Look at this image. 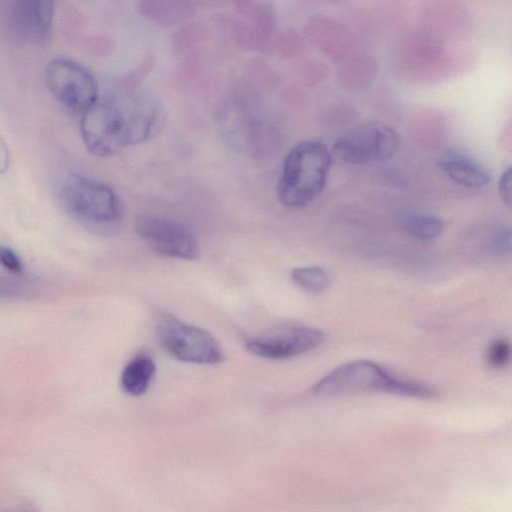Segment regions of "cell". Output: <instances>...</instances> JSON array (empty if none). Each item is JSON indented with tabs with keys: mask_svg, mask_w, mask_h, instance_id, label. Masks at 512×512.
<instances>
[{
	"mask_svg": "<svg viewBox=\"0 0 512 512\" xmlns=\"http://www.w3.org/2000/svg\"><path fill=\"white\" fill-rule=\"evenodd\" d=\"M291 278L302 289L308 292H321L330 284V276L320 266L296 267L291 271Z\"/></svg>",
	"mask_w": 512,
	"mask_h": 512,
	"instance_id": "cell-17",
	"label": "cell"
},
{
	"mask_svg": "<svg viewBox=\"0 0 512 512\" xmlns=\"http://www.w3.org/2000/svg\"><path fill=\"white\" fill-rule=\"evenodd\" d=\"M307 39L333 61H340L352 46L349 32L334 20L323 15H313L305 26Z\"/></svg>",
	"mask_w": 512,
	"mask_h": 512,
	"instance_id": "cell-11",
	"label": "cell"
},
{
	"mask_svg": "<svg viewBox=\"0 0 512 512\" xmlns=\"http://www.w3.org/2000/svg\"><path fill=\"white\" fill-rule=\"evenodd\" d=\"M511 167L505 169L498 180V191L502 202L508 208L511 207Z\"/></svg>",
	"mask_w": 512,
	"mask_h": 512,
	"instance_id": "cell-27",
	"label": "cell"
},
{
	"mask_svg": "<svg viewBox=\"0 0 512 512\" xmlns=\"http://www.w3.org/2000/svg\"><path fill=\"white\" fill-rule=\"evenodd\" d=\"M324 338L321 330L303 325L285 326L246 342L254 355L272 360L288 359L319 346Z\"/></svg>",
	"mask_w": 512,
	"mask_h": 512,
	"instance_id": "cell-8",
	"label": "cell"
},
{
	"mask_svg": "<svg viewBox=\"0 0 512 512\" xmlns=\"http://www.w3.org/2000/svg\"><path fill=\"white\" fill-rule=\"evenodd\" d=\"M319 395H337L354 392H386L417 398H432L430 386L399 378L370 360L346 362L325 375L313 387Z\"/></svg>",
	"mask_w": 512,
	"mask_h": 512,
	"instance_id": "cell-2",
	"label": "cell"
},
{
	"mask_svg": "<svg viewBox=\"0 0 512 512\" xmlns=\"http://www.w3.org/2000/svg\"><path fill=\"white\" fill-rule=\"evenodd\" d=\"M511 346L504 338L493 341L487 350V362L494 368L505 366L510 359Z\"/></svg>",
	"mask_w": 512,
	"mask_h": 512,
	"instance_id": "cell-22",
	"label": "cell"
},
{
	"mask_svg": "<svg viewBox=\"0 0 512 512\" xmlns=\"http://www.w3.org/2000/svg\"><path fill=\"white\" fill-rule=\"evenodd\" d=\"M307 1L317 2V3H337L342 0H307Z\"/></svg>",
	"mask_w": 512,
	"mask_h": 512,
	"instance_id": "cell-30",
	"label": "cell"
},
{
	"mask_svg": "<svg viewBox=\"0 0 512 512\" xmlns=\"http://www.w3.org/2000/svg\"><path fill=\"white\" fill-rule=\"evenodd\" d=\"M62 197L68 210L86 221L113 223L125 213L122 201L111 187L78 174L66 180Z\"/></svg>",
	"mask_w": 512,
	"mask_h": 512,
	"instance_id": "cell-5",
	"label": "cell"
},
{
	"mask_svg": "<svg viewBox=\"0 0 512 512\" xmlns=\"http://www.w3.org/2000/svg\"><path fill=\"white\" fill-rule=\"evenodd\" d=\"M47 86L65 107L83 113L97 102L98 87L94 76L81 64L68 58H55L46 67Z\"/></svg>",
	"mask_w": 512,
	"mask_h": 512,
	"instance_id": "cell-6",
	"label": "cell"
},
{
	"mask_svg": "<svg viewBox=\"0 0 512 512\" xmlns=\"http://www.w3.org/2000/svg\"><path fill=\"white\" fill-rule=\"evenodd\" d=\"M331 154L319 140H303L286 155L277 194L279 201L291 208L312 203L324 190L330 167Z\"/></svg>",
	"mask_w": 512,
	"mask_h": 512,
	"instance_id": "cell-1",
	"label": "cell"
},
{
	"mask_svg": "<svg viewBox=\"0 0 512 512\" xmlns=\"http://www.w3.org/2000/svg\"><path fill=\"white\" fill-rule=\"evenodd\" d=\"M399 137L390 126L375 122H360L335 141L332 152L349 164H368L391 159L398 150Z\"/></svg>",
	"mask_w": 512,
	"mask_h": 512,
	"instance_id": "cell-3",
	"label": "cell"
},
{
	"mask_svg": "<svg viewBox=\"0 0 512 512\" xmlns=\"http://www.w3.org/2000/svg\"><path fill=\"white\" fill-rule=\"evenodd\" d=\"M137 9L143 18L164 28L185 23L195 12L191 0H137Z\"/></svg>",
	"mask_w": 512,
	"mask_h": 512,
	"instance_id": "cell-14",
	"label": "cell"
},
{
	"mask_svg": "<svg viewBox=\"0 0 512 512\" xmlns=\"http://www.w3.org/2000/svg\"><path fill=\"white\" fill-rule=\"evenodd\" d=\"M226 28L232 41L241 49L246 51H257V33L249 21L232 19L226 23Z\"/></svg>",
	"mask_w": 512,
	"mask_h": 512,
	"instance_id": "cell-18",
	"label": "cell"
},
{
	"mask_svg": "<svg viewBox=\"0 0 512 512\" xmlns=\"http://www.w3.org/2000/svg\"><path fill=\"white\" fill-rule=\"evenodd\" d=\"M437 165L452 181L469 188H480L491 180L489 171L473 158L455 151L442 154Z\"/></svg>",
	"mask_w": 512,
	"mask_h": 512,
	"instance_id": "cell-13",
	"label": "cell"
},
{
	"mask_svg": "<svg viewBox=\"0 0 512 512\" xmlns=\"http://www.w3.org/2000/svg\"><path fill=\"white\" fill-rule=\"evenodd\" d=\"M136 232L154 251L177 259L194 260L199 244L190 229L172 219L144 213L137 217Z\"/></svg>",
	"mask_w": 512,
	"mask_h": 512,
	"instance_id": "cell-7",
	"label": "cell"
},
{
	"mask_svg": "<svg viewBox=\"0 0 512 512\" xmlns=\"http://www.w3.org/2000/svg\"><path fill=\"white\" fill-rule=\"evenodd\" d=\"M156 332L161 346L179 361L218 364L224 360L223 351L209 332L170 313L159 317Z\"/></svg>",
	"mask_w": 512,
	"mask_h": 512,
	"instance_id": "cell-4",
	"label": "cell"
},
{
	"mask_svg": "<svg viewBox=\"0 0 512 512\" xmlns=\"http://www.w3.org/2000/svg\"><path fill=\"white\" fill-rule=\"evenodd\" d=\"M405 232L419 241H432L439 237L445 227L444 221L430 214H411L403 218Z\"/></svg>",
	"mask_w": 512,
	"mask_h": 512,
	"instance_id": "cell-16",
	"label": "cell"
},
{
	"mask_svg": "<svg viewBox=\"0 0 512 512\" xmlns=\"http://www.w3.org/2000/svg\"><path fill=\"white\" fill-rule=\"evenodd\" d=\"M194 6L203 8H214L221 6L225 0H191Z\"/></svg>",
	"mask_w": 512,
	"mask_h": 512,
	"instance_id": "cell-29",
	"label": "cell"
},
{
	"mask_svg": "<svg viewBox=\"0 0 512 512\" xmlns=\"http://www.w3.org/2000/svg\"><path fill=\"white\" fill-rule=\"evenodd\" d=\"M155 371V362L149 354H137L122 370L120 376L122 390L130 396L142 395L148 389Z\"/></svg>",
	"mask_w": 512,
	"mask_h": 512,
	"instance_id": "cell-15",
	"label": "cell"
},
{
	"mask_svg": "<svg viewBox=\"0 0 512 512\" xmlns=\"http://www.w3.org/2000/svg\"><path fill=\"white\" fill-rule=\"evenodd\" d=\"M398 67L412 73H432L455 68L456 54L447 52L442 44L427 34L412 36L403 48Z\"/></svg>",
	"mask_w": 512,
	"mask_h": 512,
	"instance_id": "cell-10",
	"label": "cell"
},
{
	"mask_svg": "<svg viewBox=\"0 0 512 512\" xmlns=\"http://www.w3.org/2000/svg\"><path fill=\"white\" fill-rule=\"evenodd\" d=\"M235 11L250 20L271 5L269 0H230Z\"/></svg>",
	"mask_w": 512,
	"mask_h": 512,
	"instance_id": "cell-23",
	"label": "cell"
},
{
	"mask_svg": "<svg viewBox=\"0 0 512 512\" xmlns=\"http://www.w3.org/2000/svg\"><path fill=\"white\" fill-rule=\"evenodd\" d=\"M154 58L151 55H147L142 59V61L125 76L123 80V86H125V90H132L135 86L138 85L139 81L145 77L147 73L153 68Z\"/></svg>",
	"mask_w": 512,
	"mask_h": 512,
	"instance_id": "cell-26",
	"label": "cell"
},
{
	"mask_svg": "<svg viewBox=\"0 0 512 512\" xmlns=\"http://www.w3.org/2000/svg\"><path fill=\"white\" fill-rule=\"evenodd\" d=\"M303 48L302 36L293 29H287L275 35L272 50L280 58L291 59L299 55Z\"/></svg>",
	"mask_w": 512,
	"mask_h": 512,
	"instance_id": "cell-19",
	"label": "cell"
},
{
	"mask_svg": "<svg viewBox=\"0 0 512 512\" xmlns=\"http://www.w3.org/2000/svg\"><path fill=\"white\" fill-rule=\"evenodd\" d=\"M207 31L199 23H189L182 26L172 37V44L179 51H190L206 38Z\"/></svg>",
	"mask_w": 512,
	"mask_h": 512,
	"instance_id": "cell-20",
	"label": "cell"
},
{
	"mask_svg": "<svg viewBox=\"0 0 512 512\" xmlns=\"http://www.w3.org/2000/svg\"><path fill=\"white\" fill-rule=\"evenodd\" d=\"M490 251L495 256L505 257L511 253V230L503 227L496 231L490 241Z\"/></svg>",
	"mask_w": 512,
	"mask_h": 512,
	"instance_id": "cell-24",
	"label": "cell"
},
{
	"mask_svg": "<svg viewBox=\"0 0 512 512\" xmlns=\"http://www.w3.org/2000/svg\"><path fill=\"white\" fill-rule=\"evenodd\" d=\"M10 162L9 150L5 140L0 135V174L5 173L8 170Z\"/></svg>",
	"mask_w": 512,
	"mask_h": 512,
	"instance_id": "cell-28",
	"label": "cell"
},
{
	"mask_svg": "<svg viewBox=\"0 0 512 512\" xmlns=\"http://www.w3.org/2000/svg\"><path fill=\"white\" fill-rule=\"evenodd\" d=\"M54 7L55 0H14L17 30L29 40L46 39L52 27Z\"/></svg>",
	"mask_w": 512,
	"mask_h": 512,
	"instance_id": "cell-12",
	"label": "cell"
},
{
	"mask_svg": "<svg viewBox=\"0 0 512 512\" xmlns=\"http://www.w3.org/2000/svg\"><path fill=\"white\" fill-rule=\"evenodd\" d=\"M375 68V62L370 56L356 55L342 65L340 73L345 80L353 78L358 81L370 78L374 74Z\"/></svg>",
	"mask_w": 512,
	"mask_h": 512,
	"instance_id": "cell-21",
	"label": "cell"
},
{
	"mask_svg": "<svg viewBox=\"0 0 512 512\" xmlns=\"http://www.w3.org/2000/svg\"><path fill=\"white\" fill-rule=\"evenodd\" d=\"M0 266L6 272L16 276H20L24 270L23 263L17 253L3 244H0Z\"/></svg>",
	"mask_w": 512,
	"mask_h": 512,
	"instance_id": "cell-25",
	"label": "cell"
},
{
	"mask_svg": "<svg viewBox=\"0 0 512 512\" xmlns=\"http://www.w3.org/2000/svg\"><path fill=\"white\" fill-rule=\"evenodd\" d=\"M80 131L87 149L110 156L125 147L121 123L113 102H96L82 113Z\"/></svg>",
	"mask_w": 512,
	"mask_h": 512,
	"instance_id": "cell-9",
	"label": "cell"
}]
</instances>
